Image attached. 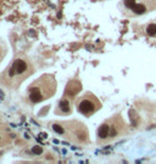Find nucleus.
Wrapping results in <instances>:
<instances>
[{
    "instance_id": "9",
    "label": "nucleus",
    "mask_w": 156,
    "mask_h": 164,
    "mask_svg": "<svg viewBox=\"0 0 156 164\" xmlns=\"http://www.w3.org/2000/svg\"><path fill=\"white\" fill-rule=\"evenodd\" d=\"M8 130V129H6ZM5 129H1L0 128V147H3L5 145H8L11 142V137L8 135Z\"/></svg>"
},
{
    "instance_id": "11",
    "label": "nucleus",
    "mask_w": 156,
    "mask_h": 164,
    "mask_svg": "<svg viewBox=\"0 0 156 164\" xmlns=\"http://www.w3.org/2000/svg\"><path fill=\"white\" fill-rule=\"evenodd\" d=\"M44 151V149H43V147H40V146H33L32 147V152L34 153V155H37V156H39L41 155Z\"/></svg>"
},
{
    "instance_id": "1",
    "label": "nucleus",
    "mask_w": 156,
    "mask_h": 164,
    "mask_svg": "<svg viewBox=\"0 0 156 164\" xmlns=\"http://www.w3.org/2000/svg\"><path fill=\"white\" fill-rule=\"evenodd\" d=\"M57 83L52 74H44L29 85L27 99L32 104H39L51 98L55 94Z\"/></svg>"
},
{
    "instance_id": "4",
    "label": "nucleus",
    "mask_w": 156,
    "mask_h": 164,
    "mask_svg": "<svg viewBox=\"0 0 156 164\" xmlns=\"http://www.w3.org/2000/svg\"><path fill=\"white\" fill-rule=\"evenodd\" d=\"M102 108L100 100L90 92L85 93L76 100V110L86 117L91 116Z\"/></svg>"
},
{
    "instance_id": "7",
    "label": "nucleus",
    "mask_w": 156,
    "mask_h": 164,
    "mask_svg": "<svg viewBox=\"0 0 156 164\" xmlns=\"http://www.w3.org/2000/svg\"><path fill=\"white\" fill-rule=\"evenodd\" d=\"M72 112V107H71V101L69 98L64 97L60 99L59 104L55 109V114L56 115H62V116H66V115L71 114Z\"/></svg>"
},
{
    "instance_id": "6",
    "label": "nucleus",
    "mask_w": 156,
    "mask_h": 164,
    "mask_svg": "<svg viewBox=\"0 0 156 164\" xmlns=\"http://www.w3.org/2000/svg\"><path fill=\"white\" fill-rule=\"evenodd\" d=\"M81 89H82V84L79 80H76V79L70 80L66 85L64 96L69 98V99H72L73 97H75V96L81 92Z\"/></svg>"
},
{
    "instance_id": "5",
    "label": "nucleus",
    "mask_w": 156,
    "mask_h": 164,
    "mask_svg": "<svg viewBox=\"0 0 156 164\" xmlns=\"http://www.w3.org/2000/svg\"><path fill=\"white\" fill-rule=\"evenodd\" d=\"M123 5L126 10L133 13V15H142L149 11V8L144 3L137 2L136 0H123Z\"/></svg>"
},
{
    "instance_id": "10",
    "label": "nucleus",
    "mask_w": 156,
    "mask_h": 164,
    "mask_svg": "<svg viewBox=\"0 0 156 164\" xmlns=\"http://www.w3.org/2000/svg\"><path fill=\"white\" fill-rule=\"evenodd\" d=\"M146 34L152 37L156 36V24H150L146 27Z\"/></svg>"
},
{
    "instance_id": "3",
    "label": "nucleus",
    "mask_w": 156,
    "mask_h": 164,
    "mask_svg": "<svg viewBox=\"0 0 156 164\" xmlns=\"http://www.w3.org/2000/svg\"><path fill=\"white\" fill-rule=\"evenodd\" d=\"M63 126V136L75 143H84L88 140V131L84 125L78 120H69L60 123Z\"/></svg>"
},
{
    "instance_id": "2",
    "label": "nucleus",
    "mask_w": 156,
    "mask_h": 164,
    "mask_svg": "<svg viewBox=\"0 0 156 164\" xmlns=\"http://www.w3.org/2000/svg\"><path fill=\"white\" fill-rule=\"evenodd\" d=\"M33 74V67L25 57L19 56L2 74V83L10 89H17L19 84Z\"/></svg>"
},
{
    "instance_id": "8",
    "label": "nucleus",
    "mask_w": 156,
    "mask_h": 164,
    "mask_svg": "<svg viewBox=\"0 0 156 164\" xmlns=\"http://www.w3.org/2000/svg\"><path fill=\"white\" fill-rule=\"evenodd\" d=\"M98 136L100 137V139H107V137L109 136V124L104 123L99 127Z\"/></svg>"
},
{
    "instance_id": "12",
    "label": "nucleus",
    "mask_w": 156,
    "mask_h": 164,
    "mask_svg": "<svg viewBox=\"0 0 156 164\" xmlns=\"http://www.w3.org/2000/svg\"><path fill=\"white\" fill-rule=\"evenodd\" d=\"M4 56H5V46H4V44L2 43L1 45H0V62L2 61Z\"/></svg>"
}]
</instances>
